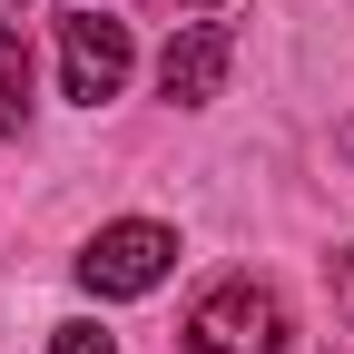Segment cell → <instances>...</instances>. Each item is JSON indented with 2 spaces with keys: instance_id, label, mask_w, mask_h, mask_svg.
I'll return each mask as SVG.
<instances>
[{
  "instance_id": "6da1fadb",
  "label": "cell",
  "mask_w": 354,
  "mask_h": 354,
  "mask_svg": "<svg viewBox=\"0 0 354 354\" xmlns=\"http://www.w3.org/2000/svg\"><path fill=\"white\" fill-rule=\"evenodd\" d=\"M187 354H286V295L266 276H216L187 305Z\"/></svg>"
},
{
  "instance_id": "7a4b0ae2",
  "label": "cell",
  "mask_w": 354,
  "mask_h": 354,
  "mask_svg": "<svg viewBox=\"0 0 354 354\" xmlns=\"http://www.w3.org/2000/svg\"><path fill=\"white\" fill-rule=\"evenodd\" d=\"M167 266H177V236L148 227V216H118V227H99L79 246V286L88 295H148V286H167Z\"/></svg>"
},
{
  "instance_id": "3957f363",
  "label": "cell",
  "mask_w": 354,
  "mask_h": 354,
  "mask_svg": "<svg viewBox=\"0 0 354 354\" xmlns=\"http://www.w3.org/2000/svg\"><path fill=\"white\" fill-rule=\"evenodd\" d=\"M128 69H138L128 20H109V10H69L59 20V88H69L79 109H109L118 88H128Z\"/></svg>"
},
{
  "instance_id": "277c9868",
  "label": "cell",
  "mask_w": 354,
  "mask_h": 354,
  "mask_svg": "<svg viewBox=\"0 0 354 354\" xmlns=\"http://www.w3.org/2000/svg\"><path fill=\"white\" fill-rule=\"evenodd\" d=\"M227 59H236V39H227V20H187L158 50V99H177V109H207L216 88H227Z\"/></svg>"
},
{
  "instance_id": "5b68a950",
  "label": "cell",
  "mask_w": 354,
  "mask_h": 354,
  "mask_svg": "<svg viewBox=\"0 0 354 354\" xmlns=\"http://www.w3.org/2000/svg\"><path fill=\"white\" fill-rule=\"evenodd\" d=\"M30 128V50L20 30H0V138H20Z\"/></svg>"
},
{
  "instance_id": "8992f818",
  "label": "cell",
  "mask_w": 354,
  "mask_h": 354,
  "mask_svg": "<svg viewBox=\"0 0 354 354\" xmlns=\"http://www.w3.org/2000/svg\"><path fill=\"white\" fill-rule=\"evenodd\" d=\"M50 354H118L99 325H50Z\"/></svg>"
},
{
  "instance_id": "52a82bcc",
  "label": "cell",
  "mask_w": 354,
  "mask_h": 354,
  "mask_svg": "<svg viewBox=\"0 0 354 354\" xmlns=\"http://www.w3.org/2000/svg\"><path fill=\"white\" fill-rule=\"evenodd\" d=\"M20 10H30V0H0V20H20Z\"/></svg>"
},
{
  "instance_id": "ba28073f",
  "label": "cell",
  "mask_w": 354,
  "mask_h": 354,
  "mask_svg": "<svg viewBox=\"0 0 354 354\" xmlns=\"http://www.w3.org/2000/svg\"><path fill=\"white\" fill-rule=\"evenodd\" d=\"M187 10H216V0H187Z\"/></svg>"
},
{
  "instance_id": "9c48e42d",
  "label": "cell",
  "mask_w": 354,
  "mask_h": 354,
  "mask_svg": "<svg viewBox=\"0 0 354 354\" xmlns=\"http://www.w3.org/2000/svg\"><path fill=\"white\" fill-rule=\"evenodd\" d=\"M344 148H354V128H344Z\"/></svg>"
}]
</instances>
